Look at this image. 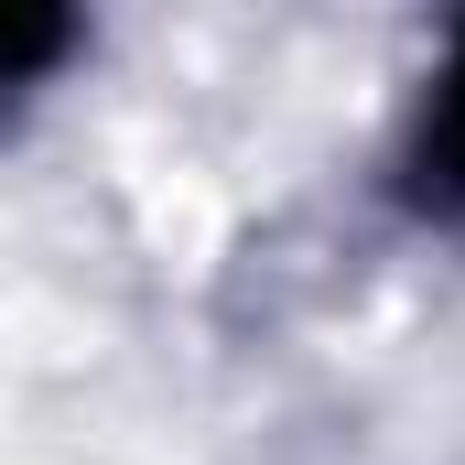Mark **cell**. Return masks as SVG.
I'll list each match as a JSON object with an SVG mask.
<instances>
[{
  "mask_svg": "<svg viewBox=\"0 0 465 465\" xmlns=\"http://www.w3.org/2000/svg\"><path fill=\"white\" fill-rule=\"evenodd\" d=\"M411 184L433 206H465V33L433 76V109H422V141H411Z\"/></svg>",
  "mask_w": 465,
  "mask_h": 465,
  "instance_id": "1",
  "label": "cell"
}]
</instances>
